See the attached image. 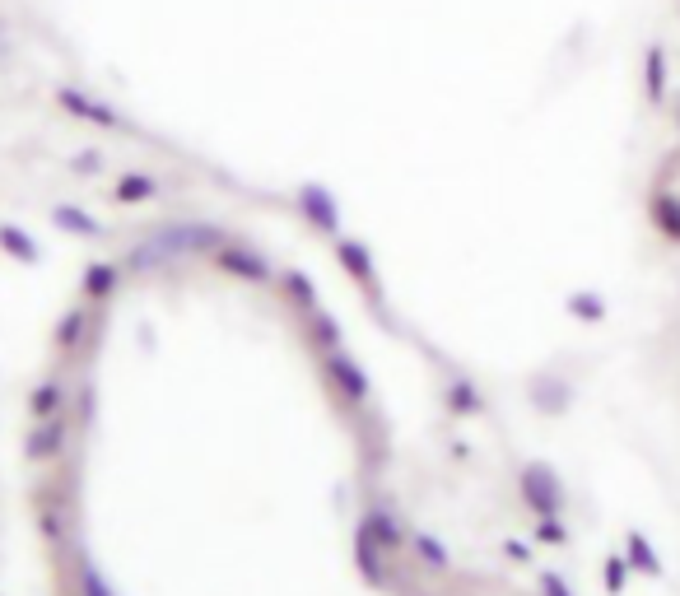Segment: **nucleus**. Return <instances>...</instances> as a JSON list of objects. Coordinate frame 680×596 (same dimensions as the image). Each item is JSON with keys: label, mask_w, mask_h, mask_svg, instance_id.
<instances>
[{"label": "nucleus", "mask_w": 680, "mask_h": 596, "mask_svg": "<svg viewBox=\"0 0 680 596\" xmlns=\"http://www.w3.org/2000/svg\"><path fill=\"white\" fill-rule=\"evenodd\" d=\"M653 219H657V229L667 233L671 243H680V196L657 191V196H653Z\"/></svg>", "instance_id": "nucleus-2"}, {"label": "nucleus", "mask_w": 680, "mask_h": 596, "mask_svg": "<svg viewBox=\"0 0 680 596\" xmlns=\"http://www.w3.org/2000/svg\"><path fill=\"white\" fill-rule=\"evenodd\" d=\"M61 103H66V108H75V112H84V117H94L98 126H112V112H103V108H94V103H89V98L84 94H61Z\"/></svg>", "instance_id": "nucleus-3"}, {"label": "nucleus", "mask_w": 680, "mask_h": 596, "mask_svg": "<svg viewBox=\"0 0 680 596\" xmlns=\"http://www.w3.org/2000/svg\"><path fill=\"white\" fill-rule=\"evenodd\" d=\"M667 89H671V61H667V47L662 42H648V52H643V94L653 108L667 103Z\"/></svg>", "instance_id": "nucleus-1"}]
</instances>
